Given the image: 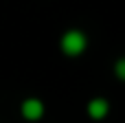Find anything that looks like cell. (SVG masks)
<instances>
[{"instance_id": "3", "label": "cell", "mask_w": 125, "mask_h": 123, "mask_svg": "<svg viewBox=\"0 0 125 123\" xmlns=\"http://www.w3.org/2000/svg\"><path fill=\"white\" fill-rule=\"evenodd\" d=\"M88 114L94 119V121H101V119H105L108 117V112H110V103H108V99H103V97H94V99H90L88 101Z\"/></svg>"}, {"instance_id": "4", "label": "cell", "mask_w": 125, "mask_h": 123, "mask_svg": "<svg viewBox=\"0 0 125 123\" xmlns=\"http://www.w3.org/2000/svg\"><path fill=\"white\" fill-rule=\"evenodd\" d=\"M114 75H116L121 81H125V57L116 59V64H114Z\"/></svg>"}, {"instance_id": "2", "label": "cell", "mask_w": 125, "mask_h": 123, "mask_svg": "<svg viewBox=\"0 0 125 123\" xmlns=\"http://www.w3.org/2000/svg\"><path fill=\"white\" fill-rule=\"evenodd\" d=\"M20 112H22V117H24L26 121H40V119L44 117V103H42L40 99H35V97H29V99L22 101Z\"/></svg>"}, {"instance_id": "1", "label": "cell", "mask_w": 125, "mask_h": 123, "mask_svg": "<svg viewBox=\"0 0 125 123\" xmlns=\"http://www.w3.org/2000/svg\"><path fill=\"white\" fill-rule=\"evenodd\" d=\"M59 46H62V53H64V55H68V57H79V55L88 48V35H86L83 31H79V29H70V31H66V33L62 35Z\"/></svg>"}]
</instances>
